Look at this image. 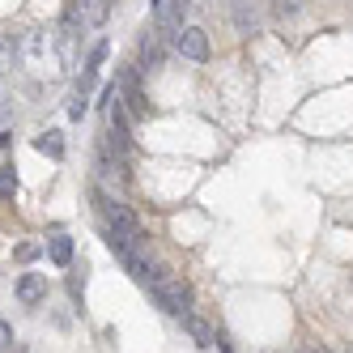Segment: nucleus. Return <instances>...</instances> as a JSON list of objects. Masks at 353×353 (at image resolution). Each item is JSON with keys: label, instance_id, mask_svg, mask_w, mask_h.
<instances>
[{"label": "nucleus", "instance_id": "obj_1", "mask_svg": "<svg viewBox=\"0 0 353 353\" xmlns=\"http://www.w3.org/2000/svg\"><path fill=\"white\" fill-rule=\"evenodd\" d=\"M17 64L34 72V77H56L60 68V56H56V30H26V34H17Z\"/></svg>", "mask_w": 353, "mask_h": 353}, {"label": "nucleus", "instance_id": "obj_2", "mask_svg": "<svg viewBox=\"0 0 353 353\" xmlns=\"http://www.w3.org/2000/svg\"><path fill=\"white\" fill-rule=\"evenodd\" d=\"M149 294H154V302L166 311V315H183L192 307V290L183 285V276H174L170 268H154V276H149Z\"/></svg>", "mask_w": 353, "mask_h": 353}, {"label": "nucleus", "instance_id": "obj_3", "mask_svg": "<svg viewBox=\"0 0 353 353\" xmlns=\"http://www.w3.org/2000/svg\"><path fill=\"white\" fill-rule=\"evenodd\" d=\"M94 205H98V213H103V221H107V230H115V234H141V221H137V213L123 205V200H115L111 192H103L98 188L94 192Z\"/></svg>", "mask_w": 353, "mask_h": 353}, {"label": "nucleus", "instance_id": "obj_4", "mask_svg": "<svg viewBox=\"0 0 353 353\" xmlns=\"http://www.w3.org/2000/svg\"><path fill=\"white\" fill-rule=\"evenodd\" d=\"M115 90H119V103L128 107L132 119H141V115L149 111L145 90H141V64H123V68H115Z\"/></svg>", "mask_w": 353, "mask_h": 353}, {"label": "nucleus", "instance_id": "obj_5", "mask_svg": "<svg viewBox=\"0 0 353 353\" xmlns=\"http://www.w3.org/2000/svg\"><path fill=\"white\" fill-rule=\"evenodd\" d=\"M174 52H179L183 60H209V34L200 26H183L179 34H174Z\"/></svg>", "mask_w": 353, "mask_h": 353}, {"label": "nucleus", "instance_id": "obj_6", "mask_svg": "<svg viewBox=\"0 0 353 353\" xmlns=\"http://www.w3.org/2000/svg\"><path fill=\"white\" fill-rule=\"evenodd\" d=\"M179 319H183V332H188V336H192L200 349H213V345H221V341H217V327H213L205 315H196V311H183Z\"/></svg>", "mask_w": 353, "mask_h": 353}, {"label": "nucleus", "instance_id": "obj_7", "mask_svg": "<svg viewBox=\"0 0 353 353\" xmlns=\"http://www.w3.org/2000/svg\"><path fill=\"white\" fill-rule=\"evenodd\" d=\"M47 298V276L43 272H21L17 276V302L21 307H39Z\"/></svg>", "mask_w": 353, "mask_h": 353}, {"label": "nucleus", "instance_id": "obj_8", "mask_svg": "<svg viewBox=\"0 0 353 353\" xmlns=\"http://www.w3.org/2000/svg\"><path fill=\"white\" fill-rule=\"evenodd\" d=\"M162 56H166L162 30H149V34L141 39V68H162Z\"/></svg>", "mask_w": 353, "mask_h": 353}, {"label": "nucleus", "instance_id": "obj_9", "mask_svg": "<svg viewBox=\"0 0 353 353\" xmlns=\"http://www.w3.org/2000/svg\"><path fill=\"white\" fill-rule=\"evenodd\" d=\"M77 9H81L85 26H103V21L111 17V0H77Z\"/></svg>", "mask_w": 353, "mask_h": 353}, {"label": "nucleus", "instance_id": "obj_10", "mask_svg": "<svg viewBox=\"0 0 353 353\" xmlns=\"http://www.w3.org/2000/svg\"><path fill=\"white\" fill-rule=\"evenodd\" d=\"M47 256H52V264L68 268L72 264V239L68 234H52V239H47Z\"/></svg>", "mask_w": 353, "mask_h": 353}, {"label": "nucleus", "instance_id": "obj_11", "mask_svg": "<svg viewBox=\"0 0 353 353\" xmlns=\"http://www.w3.org/2000/svg\"><path fill=\"white\" fill-rule=\"evenodd\" d=\"M34 149H39V154H47V158H56V162L64 158V141H60L56 128H52V132H39V137H34Z\"/></svg>", "mask_w": 353, "mask_h": 353}, {"label": "nucleus", "instance_id": "obj_12", "mask_svg": "<svg viewBox=\"0 0 353 353\" xmlns=\"http://www.w3.org/2000/svg\"><path fill=\"white\" fill-rule=\"evenodd\" d=\"M107 56H111V43L103 39V43H94V52H90V60H85V68L90 72H98V68H103L107 64Z\"/></svg>", "mask_w": 353, "mask_h": 353}, {"label": "nucleus", "instance_id": "obj_13", "mask_svg": "<svg viewBox=\"0 0 353 353\" xmlns=\"http://www.w3.org/2000/svg\"><path fill=\"white\" fill-rule=\"evenodd\" d=\"M85 111H90V98H81V94H72V98H68V119H81Z\"/></svg>", "mask_w": 353, "mask_h": 353}, {"label": "nucleus", "instance_id": "obj_14", "mask_svg": "<svg viewBox=\"0 0 353 353\" xmlns=\"http://www.w3.org/2000/svg\"><path fill=\"white\" fill-rule=\"evenodd\" d=\"M39 251H43V247H39V243H21V247H17V251H13V260H17V264H30V260H34V256H39Z\"/></svg>", "mask_w": 353, "mask_h": 353}, {"label": "nucleus", "instance_id": "obj_15", "mask_svg": "<svg viewBox=\"0 0 353 353\" xmlns=\"http://www.w3.org/2000/svg\"><path fill=\"white\" fill-rule=\"evenodd\" d=\"M17 192V174H13V166H5L0 170V196H13Z\"/></svg>", "mask_w": 353, "mask_h": 353}, {"label": "nucleus", "instance_id": "obj_16", "mask_svg": "<svg viewBox=\"0 0 353 353\" xmlns=\"http://www.w3.org/2000/svg\"><path fill=\"white\" fill-rule=\"evenodd\" d=\"M0 353H13V327H9V319H0Z\"/></svg>", "mask_w": 353, "mask_h": 353}, {"label": "nucleus", "instance_id": "obj_17", "mask_svg": "<svg viewBox=\"0 0 353 353\" xmlns=\"http://www.w3.org/2000/svg\"><path fill=\"white\" fill-rule=\"evenodd\" d=\"M5 72H9V68H5V64H0V90H5Z\"/></svg>", "mask_w": 353, "mask_h": 353}, {"label": "nucleus", "instance_id": "obj_18", "mask_svg": "<svg viewBox=\"0 0 353 353\" xmlns=\"http://www.w3.org/2000/svg\"><path fill=\"white\" fill-rule=\"evenodd\" d=\"M311 353H332V349H311Z\"/></svg>", "mask_w": 353, "mask_h": 353}]
</instances>
